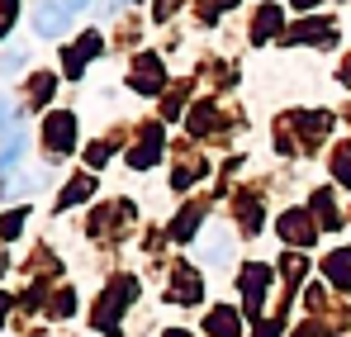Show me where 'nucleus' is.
Segmentation results:
<instances>
[{"instance_id": "7ed1b4c3", "label": "nucleus", "mask_w": 351, "mask_h": 337, "mask_svg": "<svg viewBox=\"0 0 351 337\" xmlns=\"http://www.w3.org/2000/svg\"><path fill=\"white\" fill-rule=\"evenodd\" d=\"M351 257L347 252H342V257H332V262H328V276H332V281H342V285H351V266H347Z\"/></svg>"}, {"instance_id": "f03ea898", "label": "nucleus", "mask_w": 351, "mask_h": 337, "mask_svg": "<svg viewBox=\"0 0 351 337\" xmlns=\"http://www.w3.org/2000/svg\"><path fill=\"white\" fill-rule=\"evenodd\" d=\"M247 299H252V304H256V299H261V294H266V271H247Z\"/></svg>"}, {"instance_id": "f257e3e1", "label": "nucleus", "mask_w": 351, "mask_h": 337, "mask_svg": "<svg viewBox=\"0 0 351 337\" xmlns=\"http://www.w3.org/2000/svg\"><path fill=\"white\" fill-rule=\"evenodd\" d=\"M34 24H38V34H62V29L71 24V5H66V0H43V5L34 10Z\"/></svg>"}, {"instance_id": "423d86ee", "label": "nucleus", "mask_w": 351, "mask_h": 337, "mask_svg": "<svg viewBox=\"0 0 351 337\" xmlns=\"http://www.w3.org/2000/svg\"><path fill=\"white\" fill-rule=\"evenodd\" d=\"M171 337H185V333H171Z\"/></svg>"}, {"instance_id": "39448f33", "label": "nucleus", "mask_w": 351, "mask_h": 337, "mask_svg": "<svg viewBox=\"0 0 351 337\" xmlns=\"http://www.w3.org/2000/svg\"><path fill=\"white\" fill-rule=\"evenodd\" d=\"M66 5H71V10H81V5H90V0H66Z\"/></svg>"}, {"instance_id": "20e7f679", "label": "nucleus", "mask_w": 351, "mask_h": 337, "mask_svg": "<svg viewBox=\"0 0 351 337\" xmlns=\"http://www.w3.org/2000/svg\"><path fill=\"white\" fill-rule=\"evenodd\" d=\"M209 328H214V333H223V337H233L237 318H233V314H214V318H209Z\"/></svg>"}]
</instances>
